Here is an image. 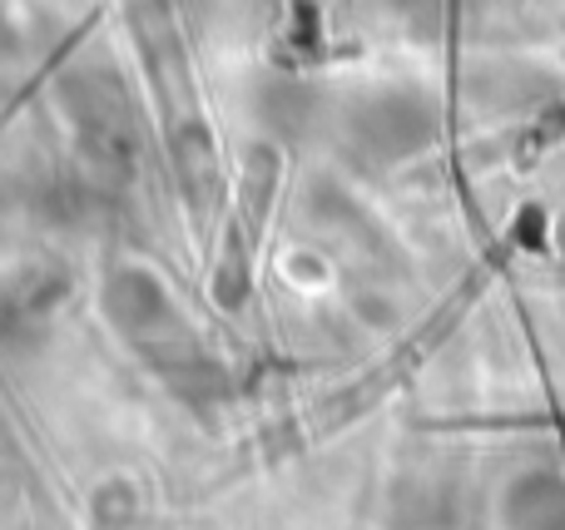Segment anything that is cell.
I'll list each match as a JSON object with an SVG mask.
<instances>
[{
    "instance_id": "1",
    "label": "cell",
    "mask_w": 565,
    "mask_h": 530,
    "mask_svg": "<svg viewBox=\"0 0 565 530\" xmlns=\"http://www.w3.org/2000/svg\"><path fill=\"white\" fill-rule=\"evenodd\" d=\"M105 303H109L115 327L129 333L135 343H159L164 333H179V317H174V307H169L164 288L149 273H139V268H125V273L109 283Z\"/></svg>"
}]
</instances>
